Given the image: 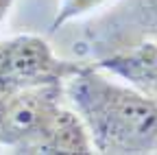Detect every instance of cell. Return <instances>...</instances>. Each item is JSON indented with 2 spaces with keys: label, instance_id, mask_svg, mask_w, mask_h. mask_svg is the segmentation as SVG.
<instances>
[{
  "label": "cell",
  "instance_id": "obj_6",
  "mask_svg": "<svg viewBox=\"0 0 157 155\" xmlns=\"http://www.w3.org/2000/svg\"><path fill=\"white\" fill-rule=\"evenodd\" d=\"M98 2H103V0H70V2L66 5V9H63V13H61V17L57 20V24L68 20V17H72V15H76V13H83L90 7H96Z\"/></svg>",
  "mask_w": 157,
  "mask_h": 155
},
{
  "label": "cell",
  "instance_id": "obj_1",
  "mask_svg": "<svg viewBox=\"0 0 157 155\" xmlns=\"http://www.w3.org/2000/svg\"><path fill=\"white\" fill-rule=\"evenodd\" d=\"M68 94L83 116L94 146L103 153H155L157 101L81 68L70 76Z\"/></svg>",
  "mask_w": 157,
  "mask_h": 155
},
{
  "label": "cell",
  "instance_id": "obj_3",
  "mask_svg": "<svg viewBox=\"0 0 157 155\" xmlns=\"http://www.w3.org/2000/svg\"><path fill=\"white\" fill-rule=\"evenodd\" d=\"M78 70L81 66L55 59L46 42L15 37L0 44V99L26 87L59 83Z\"/></svg>",
  "mask_w": 157,
  "mask_h": 155
},
{
  "label": "cell",
  "instance_id": "obj_4",
  "mask_svg": "<svg viewBox=\"0 0 157 155\" xmlns=\"http://www.w3.org/2000/svg\"><path fill=\"white\" fill-rule=\"evenodd\" d=\"M101 66L122 76L137 92L157 101V42H142L111 52L101 61Z\"/></svg>",
  "mask_w": 157,
  "mask_h": 155
},
{
  "label": "cell",
  "instance_id": "obj_5",
  "mask_svg": "<svg viewBox=\"0 0 157 155\" xmlns=\"http://www.w3.org/2000/svg\"><path fill=\"white\" fill-rule=\"evenodd\" d=\"M129 33V46L157 42V0H131L111 15V37L122 40Z\"/></svg>",
  "mask_w": 157,
  "mask_h": 155
},
{
  "label": "cell",
  "instance_id": "obj_2",
  "mask_svg": "<svg viewBox=\"0 0 157 155\" xmlns=\"http://www.w3.org/2000/svg\"><path fill=\"white\" fill-rule=\"evenodd\" d=\"M59 85H35L0 99V144L17 153H90L78 118L59 109Z\"/></svg>",
  "mask_w": 157,
  "mask_h": 155
}]
</instances>
